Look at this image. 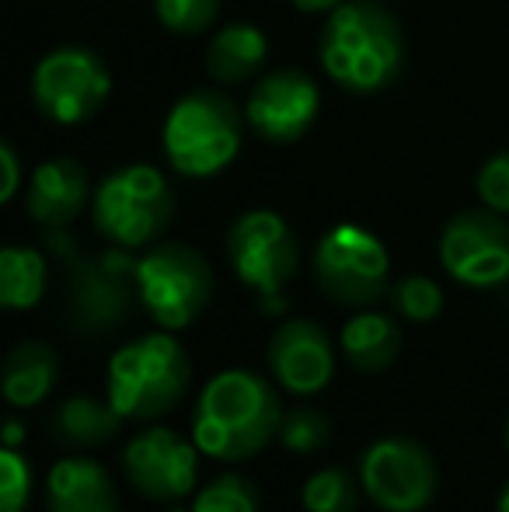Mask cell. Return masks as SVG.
I'll list each match as a JSON object with an SVG mask.
<instances>
[{
	"mask_svg": "<svg viewBox=\"0 0 509 512\" xmlns=\"http://www.w3.org/2000/svg\"><path fill=\"white\" fill-rule=\"evenodd\" d=\"M112 95V74L98 53L84 46H60L39 60L32 74L35 108L49 122L77 126L91 119Z\"/></svg>",
	"mask_w": 509,
	"mask_h": 512,
	"instance_id": "obj_9",
	"label": "cell"
},
{
	"mask_svg": "<svg viewBox=\"0 0 509 512\" xmlns=\"http://www.w3.org/2000/svg\"><path fill=\"white\" fill-rule=\"evenodd\" d=\"M136 283L147 314L164 331H182L196 321L213 297L210 262L189 244H157L136 262Z\"/></svg>",
	"mask_w": 509,
	"mask_h": 512,
	"instance_id": "obj_6",
	"label": "cell"
},
{
	"mask_svg": "<svg viewBox=\"0 0 509 512\" xmlns=\"http://www.w3.org/2000/svg\"><path fill=\"white\" fill-rule=\"evenodd\" d=\"M321 67L353 95L384 91L405 63L401 25L377 0H342L321 28Z\"/></svg>",
	"mask_w": 509,
	"mask_h": 512,
	"instance_id": "obj_1",
	"label": "cell"
},
{
	"mask_svg": "<svg viewBox=\"0 0 509 512\" xmlns=\"http://www.w3.org/2000/svg\"><path fill=\"white\" fill-rule=\"evenodd\" d=\"M478 196L489 209L509 216V150L489 157L478 171Z\"/></svg>",
	"mask_w": 509,
	"mask_h": 512,
	"instance_id": "obj_29",
	"label": "cell"
},
{
	"mask_svg": "<svg viewBox=\"0 0 509 512\" xmlns=\"http://www.w3.org/2000/svg\"><path fill=\"white\" fill-rule=\"evenodd\" d=\"M0 168H4V185H0V199H14V192H18L21 185V168H18V154H14L11 143H0Z\"/></svg>",
	"mask_w": 509,
	"mask_h": 512,
	"instance_id": "obj_30",
	"label": "cell"
},
{
	"mask_svg": "<svg viewBox=\"0 0 509 512\" xmlns=\"http://www.w3.org/2000/svg\"><path fill=\"white\" fill-rule=\"evenodd\" d=\"M189 391V356L171 331L140 335L112 356L109 401L123 418L147 422L171 411Z\"/></svg>",
	"mask_w": 509,
	"mask_h": 512,
	"instance_id": "obj_3",
	"label": "cell"
},
{
	"mask_svg": "<svg viewBox=\"0 0 509 512\" xmlns=\"http://www.w3.org/2000/svg\"><path fill=\"white\" fill-rule=\"evenodd\" d=\"M506 443H509V425H506Z\"/></svg>",
	"mask_w": 509,
	"mask_h": 512,
	"instance_id": "obj_34",
	"label": "cell"
},
{
	"mask_svg": "<svg viewBox=\"0 0 509 512\" xmlns=\"http://www.w3.org/2000/svg\"><path fill=\"white\" fill-rule=\"evenodd\" d=\"M265 60H269V39L262 35V28L245 21L224 25L206 49V70L217 84H245L262 70Z\"/></svg>",
	"mask_w": 509,
	"mask_h": 512,
	"instance_id": "obj_19",
	"label": "cell"
},
{
	"mask_svg": "<svg viewBox=\"0 0 509 512\" xmlns=\"http://www.w3.org/2000/svg\"><path fill=\"white\" fill-rule=\"evenodd\" d=\"M133 297H140L136 262L126 255L81 258L70 272V317L81 331L105 335L129 317Z\"/></svg>",
	"mask_w": 509,
	"mask_h": 512,
	"instance_id": "obj_12",
	"label": "cell"
},
{
	"mask_svg": "<svg viewBox=\"0 0 509 512\" xmlns=\"http://www.w3.org/2000/svg\"><path fill=\"white\" fill-rule=\"evenodd\" d=\"M28 216L42 227H67L88 203V171L74 157H53L32 171L28 182Z\"/></svg>",
	"mask_w": 509,
	"mask_h": 512,
	"instance_id": "obj_16",
	"label": "cell"
},
{
	"mask_svg": "<svg viewBox=\"0 0 509 512\" xmlns=\"http://www.w3.org/2000/svg\"><path fill=\"white\" fill-rule=\"evenodd\" d=\"M227 258L234 276L262 293L265 307L283 310L279 293L300 265V244L283 216L272 209H252L238 216L227 230Z\"/></svg>",
	"mask_w": 509,
	"mask_h": 512,
	"instance_id": "obj_8",
	"label": "cell"
},
{
	"mask_svg": "<svg viewBox=\"0 0 509 512\" xmlns=\"http://www.w3.org/2000/svg\"><path fill=\"white\" fill-rule=\"evenodd\" d=\"M60 377V359L46 342H18L4 359V398L11 408H35L53 394Z\"/></svg>",
	"mask_w": 509,
	"mask_h": 512,
	"instance_id": "obj_18",
	"label": "cell"
},
{
	"mask_svg": "<svg viewBox=\"0 0 509 512\" xmlns=\"http://www.w3.org/2000/svg\"><path fill=\"white\" fill-rule=\"evenodd\" d=\"M49 512H119L116 481L102 464L67 457L46 478Z\"/></svg>",
	"mask_w": 509,
	"mask_h": 512,
	"instance_id": "obj_17",
	"label": "cell"
},
{
	"mask_svg": "<svg viewBox=\"0 0 509 512\" xmlns=\"http://www.w3.org/2000/svg\"><path fill=\"white\" fill-rule=\"evenodd\" d=\"M363 488L384 512H419L433 502L436 464L415 439L387 436L363 453Z\"/></svg>",
	"mask_w": 509,
	"mask_h": 512,
	"instance_id": "obj_11",
	"label": "cell"
},
{
	"mask_svg": "<svg viewBox=\"0 0 509 512\" xmlns=\"http://www.w3.org/2000/svg\"><path fill=\"white\" fill-rule=\"evenodd\" d=\"M175 196L168 178L150 164L119 168L95 192V227L123 248H143L168 230Z\"/></svg>",
	"mask_w": 509,
	"mask_h": 512,
	"instance_id": "obj_5",
	"label": "cell"
},
{
	"mask_svg": "<svg viewBox=\"0 0 509 512\" xmlns=\"http://www.w3.org/2000/svg\"><path fill=\"white\" fill-rule=\"evenodd\" d=\"M199 446L171 429H147L133 436L123 450L129 485L154 502H175L196 488Z\"/></svg>",
	"mask_w": 509,
	"mask_h": 512,
	"instance_id": "obj_13",
	"label": "cell"
},
{
	"mask_svg": "<svg viewBox=\"0 0 509 512\" xmlns=\"http://www.w3.org/2000/svg\"><path fill=\"white\" fill-rule=\"evenodd\" d=\"M314 276L339 307H370L391 293V255L370 230L339 223L318 241Z\"/></svg>",
	"mask_w": 509,
	"mask_h": 512,
	"instance_id": "obj_7",
	"label": "cell"
},
{
	"mask_svg": "<svg viewBox=\"0 0 509 512\" xmlns=\"http://www.w3.org/2000/svg\"><path fill=\"white\" fill-rule=\"evenodd\" d=\"M499 512H509V485L503 488V495H499Z\"/></svg>",
	"mask_w": 509,
	"mask_h": 512,
	"instance_id": "obj_33",
	"label": "cell"
},
{
	"mask_svg": "<svg viewBox=\"0 0 509 512\" xmlns=\"http://www.w3.org/2000/svg\"><path fill=\"white\" fill-rule=\"evenodd\" d=\"M42 293H46V258L18 244L0 251V304L7 310H28L39 304Z\"/></svg>",
	"mask_w": 509,
	"mask_h": 512,
	"instance_id": "obj_22",
	"label": "cell"
},
{
	"mask_svg": "<svg viewBox=\"0 0 509 512\" xmlns=\"http://www.w3.org/2000/svg\"><path fill=\"white\" fill-rule=\"evenodd\" d=\"M440 262L457 283L492 290L509 279V223L496 209H464L443 227Z\"/></svg>",
	"mask_w": 509,
	"mask_h": 512,
	"instance_id": "obj_10",
	"label": "cell"
},
{
	"mask_svg": "<svg viewBox=\"0 0 509 512\" xmlns=\"http://www.w3.org/2000/svg\"><path fill=\"white\" fill-rule=\"evenodd\" d=\"M269 370L286 391L318 394L335 373V349L314 321H286L269 342Z\"/></svg>",
	"mask_w": 509,
	"mask_h": 512,
	"instance_id": "obj_15",
	"label": "cell"
},
{
	"mask_svg": "<svg viewBox=\"0 0 509 512\" xmlns=\"http://www.w3.org/2000/svg\"><path fill=\"white\" fill-rule=\"evenodd\" d=\"M321 108L318 84L304 70H272L252 88L245 105V122L265 143H293L314 126Z\"/></svg>",
	"mask_w": 509,
	"mask_h": 512,
	"instance_id": "obj_14",
	"label": "cell"
},
{
	"mask_svg": "<svg viewBox=\"0 0 509 512\" xmlns=\"http://www.w3.org/2000/svg\"><path fill=\"white\" fill-rule=\"evenodd\" d=\"M32 495V467L14 446L0 450V512H21Z\"/></svg>",
	"mask_w": 509,
	"mask_h": 512,
	"instance_id": "obj_28",
	"label": "cell"
},
{
	"mask_svg": "<svg viewBox=\"0 0 509 512\" xmlns=\"http://www.w3.org/2000/svg\"><path fill=\"white\" fill-rule=\"evenodd\" d=\"M328 436H332V422L318 408H290L283 415V425H279V439L293 453L321 450L328 443Z\"/></svg>",
	"mask_w": 509,
	"mask_h": 512,
	"instance_id": "obj_24",
	"label": "cell"
},
{
	"mask_svg": "<svg viewBox=\"0 0 509 512\" xmlns=\"http://www.w3.org/2000/svg\"><path fill=\"white\" fill-rule=\"evenodd\" d=\"M21 443H25V425L14 422V418H7L4 422V446H14V450H18Z\"/></svg>",
	"mask_w": 509,
	"mask_h": 512,
	"instance_id": "obj_32",
	"label": "cell"
},
{
	"mask_svg": "<svg viewBox=\"0 0 509 512\" xmlns=\"http://www.w3.org/2000/svg\"><path fill=\"white\" fill-rule=\"evenodd\" d=\"M192 512H258V492L241 474H224L196 495Z\"/></svg>",
	"mask_w": 509,
	"mask_h": 512,
	"instance_id": "obj_25",
	"label": "cell"
},
{
	"mask_svg": "<svg viewBox=\"0 0 509 512\" xmlns=\"http://www.w3.org/2000/svg\"><path fill=\"white\" fill-rule=\"evenodd\" d=\"M157 21L175 35H199L217 21L220 0H154Z\"/></svg>",
	"mask_w": 509,
	"mask_h": 512,
	"instance_id": "obj_27",
	"label": "cell"
},
{
	"mask_svg": "<svg viewBox=\"0 0 509 512\" xmlns=\"http://www.w3.org/2000/svg\"><path fill=\"white\" fill-rule=\"evenodd\" d=\"M164 154L185 178H210L224 171L241 150V112L220 91H189L178 98L161 129Z\"/></svg>",
	"mask_w": 509,
	"mask_h": 512,
	"instance_id": "obj_4",
	"label": "cell"
},
{
	"mask_svg": "<svg viewBox=\"0 0 509 512\" xmlns=\"http://www.w3.org/2000/svg\"><path fill=\"white\" fill-rule=\"evenodd\" d=\"M342 352L346 359L363 373H381L398 359L401 349V331L387 314L377 310H363V314L349 317L342 328Z\"/></svg>",
	"mask_w": 509,
	"mask_h": 512,
	"instance_id": "obj_21",
	"label": "cell"
},
{
	"mask_svg": "<svg viewBox=\"0 0 509 512\" xmlns=\"http://www.w3.org/2000/svg\"><path fill=\"white\" fill-rule=\"evenodd\" d=\"M300 502L307 512H356V485L342 467H325L304 481Z\"/></svg>",
	"mask_w": 509,
	"mask_h": 512,
	"instance_id": "obj_23",
	"label": "cell"
},
{
	"mask_svg": "<svg viewBox=\"0 0 509 512\" xmlns=\"http://www.w3.org/2000/svg\"><path fill=\"white\" fill-rule=\"evenodd\" d=\"M279 394L252 370H224L203 387L192 415V443L213 460H245L283 425Z\"/></svg>",
	"mask_w": 509,
	"mask_h": 512,
	"instance_id": "obj_2",
	"label": "cell"
},
{
	"mask_svg": "<svg viewBox=\"0 0 509 512\" xmlns=\"http://www.w3.org/2000/svg\"><path fill=\"white\" fill-rule=\"evenodd\" d=\"M297 11H307V14H332L342 0H290Z\"/></svg>",
	"mask_w": 509,
	"mask_h": 512,
	"instance_id": "obj_31",
	"label": "cell"
},
{
	"mask_svg": "<svg viewBox=\"0 0 509 512\" xmlns=\"http://www.w3.org/2000/svg\"><path fill=\"white\" fill-rule=\"evenodd\" d=\"M391 304L408 321H433L443 310V290L429 276H408L391 286Z\"/></svg>",
	"mask_w": 509,
	"mask_h": 512,
	"instance_id": "obj_26",
	"label": "cell"
},
{
	"mask_svg": "<svg viewBox=\"0 0 509 512\" xmlns=\"http://www.w3.org/2000/svg\"><path fill=\"white\" fill-rule=\"evenodd\" d=\"M126 418L119 415V408L112 401L91 398V394H77L67 398L53 415V439L63 446H77V450H88V446H105L109 439L119 436Z\"/></svg>",
	"mask_w": 509,
	"mask_h": 512,
	"instance_id": "obj_20",
	"label": "cell"
}]
</instances>
